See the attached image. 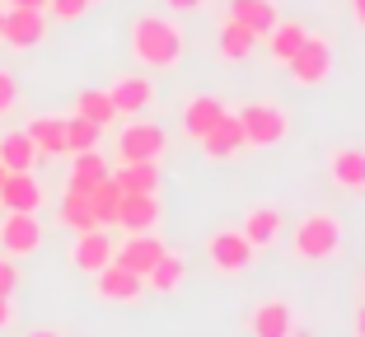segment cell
I'll return each instance as SVG.
<instances>
[{"mask_svg": "<svg viewBox=\"0 0 365 337\" xmlns=\"http://www.w3.org/2000/svg\"><path fill=\"white\" fill-rule=\"evenodd\" d=\"M131 56L145 71H173L182 61V28L169 14H136L131 19Z\"/></svg>", "mask_w": 365, "mask_h": 337, "instance_id": "cell-1", "label": "cell"}, {"mask_svg": "<svg viewBox=\"0 0 365 337\" xmlns=\"http://www.w3.org/2000/svg\"><path fill=\"white\" fill-rule=\"evenodd\" d=\"M342 220L333 211H309V216L295 225V239H290V253L295 262H333L342 253Z\"/></svg>", "mask_w": 365, "mask_h": 337, "instance_id": "cell-2", "label": "cell"}, {"mask_svg": "<svg viewBox=\"0 0 365 337\" xmlns=\"http://www.w3.org/2000/svg\"><path fill=\"white\" fill-rule=\"evenodd\" d=\"M235 118H239V131H244V145H253V150H267V145L286 141V131H290L286 108H277V103H267V98L244 103Z\"/></svg>", "mask_w": 365, "mask_h": 337, "instance_id": "cell-3", "label": "cell"}, {"mask_svg": "<svg viewBox=\"0 0 365 337\" xmlns=\"http://www.w3.org/2000/svg\"><path fill=\"white\" fill-rule=\"evenodd\" d=\"M169 150V136H164L160 122L131 118L127 127L118 131V164H136V160H160Z\"/></svg>", "mask_w": 365, "mask_h": 337, "instance_id": "cell-4", "label": "cell"}, {"mask_svg": "<svg viewBox=\"0 0 365 337\" xmlns=\"http://www.w3.org/2000/svg\"><path fill=\"white\" fill-rule=\"evenodd\" d=\"M253 258H258V249L239 234V229H215L211 239H206V262H211L220 276H239L253 267Z\"/></svg>", "mask_w": 365, "mask_h": 337, "instance_id": "cell-5", "label": "cell"}, {"mask_svg": "<svg viewBox=\"0 0 365 337\" xmlns=\"http://www.w3.org/2000/svg\"><path fill=\"white\" fill-rule=\"evenodd\" d=\"M333 76V43H328V38H304L300 43V52L290 56V80H295V85L300 89H314V85H323V80Z\"/></svg>", "mask_w": 365, "mask_h": 337, "instance_id": "cell-6", "label": "cell"}, {"mask_svg": "<svg viewBox=\"0 0 365 337\" xmlns=\"http://www.w3.org/2000/svg\"><path fill=\"white\" fill-rule=\"evenodd\" d=\"M0 249H5V258H29V253L43 249L38 216L33 211H5V220H0Z\"/></svg>", "mask_w": 365, "mask_h": 337, "instance_id": "cell-7", "label": "cell"}, {"mask_svg": "<svg viewBox=\"0 0 365 337\" xmlns=\"http://www.w3.org/2000/svg\"><path fill=\"white\" fill-rule=\"evenodd\" d=\"M160 220H164L160 192H122V202H118V229L122 234H150Z\"/></svg>", "mask_w": 365, "mask_h": 337, "instance_id": "cell-8", "label": "cell"}, {"mask_svg": "<svg viewBox=\"0 0 365 337\" xmlns=\"http://www.w3.org/2000/svg\"><path fill=\"white\" fill-rule=\"evenodd\" d=\"M94 295L108 300V305H136L140 295H145V281L136 272H127L122 262H108L94 272Z\"/></svg>", "mask_w": 365, "mask_h": 337, "instance_id": "cell-9", "label": "cell"}, {"mask_svg": "<svg viewBox=\"0 0 365 337\" xmlns=\"http://www.w3.org/2000/svg\"><path fill=\"white\" fill-rule=\"evenodd\" d=\"M164 253H169V249H164V239L150 229V234H127V239L113 249V262H122L127 272H136L140 281H145V272H150V267L164 258Z\"/></svg>", "mask_w": 365, "mask_h": 337, "instance_id": "cell-10", "label": "cell"}, {"mask_svg": "<svg viewBox=\"0 0 365 337\" xmlns=\"http://www.w3.org/2000/svg\"><path fill=\"white\" fill-rule=\"evenodd\" d=\"M47 38V14L43 10H5V28H0V43L14 47V52H29Z\"/></svg>", "mask_w": 365, "mask_h": 337, "instance_id": "cell-11", "label": "cell"}, {"mask_svg": "<svg viewBox=\"0 0 365 337\" xmlns=\"http://www.w3.org/2000/svg\"><path fill=\"white\" fill-rule=\"evenodd\" d=\"M113 234H108V225H98V229H85V234H76V244H71V267L76 272H89L94 276L98 267H108L113 262Z\"/></svg>", "mask_w": 365, "mask_h": 337, "instance_id": "cell-12", "label": "cell"}, {"mask_svg": "<svg viewBox=\"0 0 365 337\" xmlns=\"http://www.w3.org/2000/svg\"><path fill=\"white\" fill-rule=\"evenodd\" d=\"M225 118H230V108L215 94H192L182 103V136H187V141H202L206 131L220 127Z\"/></svg>", "mask_w": 365, "mask_h": 337, "instance_id": "cell-13", "label": "cell"}, {"mask_svg": "<svg viewBox=\"0 0 365 337\" xmlns=\"http://www.w3.org/2000/svg\"><path fill=\"white\" fill-rule=\"evenodd\" d=\"M328 178H333V187L361 197L365 192V150L361 145H337L328 155Z\"/></svg>", "mask_w": 365, "mask_h": 337, "instance_id": "cell-14", "label": "cell"}, {"mask_svg": "<svg viewBox=\"0 0 365 337\" xmlns=\"http://www.w3.org/2000/svg\"><path fill=\"white\" fill-rule=\"evenodd\" d=\"M108 98H113L118 118H136V113H145L155 103V85H150V76H118Z\"/></svg>", "mask_w": 365, "mask_h": 337, "instance_id": "cell-15", "label": "cell"}, {"mask_svg": "<svg viewBox=\"0 0 365 337\" xmlns=\"http://www.w3.org/2000/svg\"><path fill=\"white\" fill-rule=\"evenodd\" d=\"M295 309L286 300H262L253 314H248V337H290L295 333Z\"/></svg>", "mask_w": 365, "mask_h": 337, "instance_id": "cell-16", "label": "cell"}, {"mask_svg": "<svg viewBox=\"0 0 365 337\" xmlns=\"http://www.w3.org/2000/svg\"><path fill=\"white\" fill-rule=\"evenodd\" d=\"M47 202V187L38 183L33 174H5V183H0V207L5 211H43Z\"/></svg>", "mask_w": 365, "mask_h": 337, "instance_id": "cell-17", "label": "cell"}, {"mask_svg": "<svg viewBox=\"0 0 365 337\" xmlns=\"http://www.w3.org/2000/svg\"><path fill=\"white\" fill-rule=\"evenodd\" d=\"M113 183L122 192H160L164 174H160V160H136V164H118V169H108Z\"/></svg>", "mask_w": 365, "mask_h": 337, "instance_id": "cell-18", "label": "cell"}, {"mask_svg": "<svg viewBox=\"0 0 365 337\" xmlns=\"http://www.w3.org/2000/svg\"><path fill=\"white\" fill-rule=\"evenodd\" d=\"M262 38L258 33H248L244 24H235L225 14V19H220V28H215V52L225 56V61H248V56H253V47H258Z\"/></svg>", "mask_w": 365, "mask_h": 337, "instance_id": "cell-19", "label": "cell"}, {"mask_svg": "<svg viewBox=\"0 0 365 337\" xmlns=\"http://www.w3.org/2000/svg\"><path fill=\"white\" fill-rule=\"evenodd\" d=\"M304 38H309V28H304L300 19H277V28H272L262 43H267V56H272L277 66H290V56L300 52Z\"/></svg>", "mask_w": 365, "mask_h": 337, "instance_id": "cell-20", "label": "cell"}, {"mask_svg": "<svg viewBox=\"0 0 365 337\" xmlns=\"http://www.w3.org/2000/svg\"><path fill=\"white\" fill-rule=\"evenodd\" d=\"M197 145H202L211 160H235V155H244V131H239V118L230 113V118L220 122V127H211Z\"/></svg>", "mask_w": 365, "mask_h": 337, "instance_id": "cell-21", "label": "cell"}, {"mask_svg": "<svg viewBox=\"0 0 365 337\" xmlns=\"http://www.w3.org/2000/svg\"><path fill=\"white\" fill-rule=\"evenodd\" d=\"M98 178H108V160H103V150H80V155H71L66 192H89Z\"/></svg>", "mask_w": 365, "mask_h": 337, "instance_id": "cell-22", "label": "cell"}, {"mask_svg": "<svg viewBox=\"0 0 365 337\" xmlns=\"http://www.w3.org/2000/svg\"><path fill=\"white\" fill-rule=\"evenodd\" d=\"M230 19L244 24V28L258 33V38H267V33L277 28V5H272V0H230Z\"/></svg>", "mask_w": 365, "mask_h": 337, "instance_id": "cell-23", "label": "cell"}, {"mask_svg": "<svg viewBox=\"0 0 365 337\" xmlns=\"http://www.w3.org/2000/svg\"><path fill=\"white\" fill-rule=\"evenodd\" d=\"M182 281H187V262H182V253H173V249L155 262L150 272H145V291H150V295H173Z\"/></svg>", "mask_w": 365, "mask_h": 337, "instance_id": "cell-24", "label": "cell"}, {"mask_svg": "<svg viewBox=\"0 0 365 337\" xmlns=\"http://www.w3.org/2000/svg\"><path fill=\"white\" fill-rule=\"evenodd\" d=\"M24 131H29L33 150L43 155V160H56V155H66V118H33Z\"/></svg>", "mask_w": 365, "mask_h": 337, "instance_id": "cell-25", "label": "cell"}, {"mask_svg": "<svg viewBox=\"0 0 365 337\" xmlns=\"http://www.w3.org/2000/svg\"><path fill=\"white\" fill-rule=\"evenodd\" d=\"M253 249H267V244H277V234H281V211L277 207H253V211H244V229H239Z\"/></svg>", "mask_w": 365, "mask_h": 337, "instance_id": "cell-26", "label": "cell"}, {"mask_svg": "<svg viewBox=\"0 0 365 337\" xmlns=\"http://www.w3.org/2000/svg\"><path fill=\"white\" fill-rule=\"evenodd\" d=\"M0 164H5V174H33L38 150H33L29 131H5L0 136Z\"/></svg>", "mask_w": 365, "mask_h": 337, "instance_id": "cell-27", "label": "cell"}, {"mask_svg": "<svg viewBox=\"0 0 365 337\" xmlns=\"http://www.w3.org/2000/svg\"><path fill=\"white\" fill-rule=\"evenodd\" d=\"M56 216H61V225L71 229V234L98 229V216H94V207H89L85 192H61V207H56Z\"/></svg>", "mask_w": 365, "mask_h": 337, "instance_id": "cell-28", "label": "cell"}, {"mask_svg": "<svg viewBox=\"0 0 365 337\" xmlns=\"http://www.w3.org/2000/svg\"><path fill=\"white\" fill-rule=\"evenodd\" d=\"M89 207H94V216H98V225H118V202H122V187L113 183V174L108 178H98L94 187H89Z\"/></svg>", "mask_w": 365, "mask_h": 337, "instance_id": "cell-29", "label": "cell"}, {"mask_svg": "<svg viewBox=\"0 0 365 337\" xmlns=\"http://www.w3.org/2000/svg\"><path fill=\"white\" fill-rule=\"evenodd\" d=\"M76 118H89L94 127H113V122H118V108H113L108 89H85V94L76 98Z\"/></svg>", "mask_w": 365, "mask_h": 337, "instance_id": "cell-30", "label": "cell"}, {"mask_svg": "<svg viewBox=\"0 0 365 337\" xmlns=\"http://www.w3.org/2000/svg\"><path fill=\"white\" fill-rule=\"evenodd\" d=\"M98 136H103V127H94L89 118H66V155L98 150Z\"/></svg>", "mask_w": 365, "mask_h": 337, "instance_id": "cell-31", "label": "cell"}, {"mask_svg": "<svg viewBox=\"0 0 365 337\" xmlns=\"http://www.w3.org/2000/svg\"><path fill=\"white\" fill-rule=\"evenodd\" d=\"M89 5H94V0H47L43 10H47V14H52V19H61V24H76V19H80V14H85V10H89Z\"/></svg>", "mask_w": 365, "mask_h": 337, "instance_id": "cell-32", "label": "cell"}, {"mask_svg": "<svg viewBox=\"0 0 365 337\" xmlns=\"http://www.w3.org/2000/svg\"><path fill=\"white\" fill-rule=\"evenodd\" d=\"M14 98H19V85H14V76L5 71V66H0V118L14 108Z\"/></svg>", "mask_w": 365, "mask_h": 337, "instance_id": "cell-33", "label": "cell"}, {"mask_svg": "<svg viewBox=\"0 0 365 337\" xmlns=\"http://www.w3.org/2000/svg\"><path fill=\"white\" fill-rule=\"evenodd\" d=\"M19 291V267L10 258H0V295H14Z\"/></svg>", "mask_w": 365, "mask_h": 337, "instance_id": "cell-34", "label": "cell"}, {"mask_svg": "<svg viewBox=\"0 0 365 337\" xmlns=\"http://www.w3.org/2000/svg\"><path fill=\"white\" fill-rule=\"evenodd\" d=\"M10 323H14V300H10V295H0V333H5Z\"/></svg>", "mask_w": 365, "mask_h": 337, "instance_id": "cell-35", "label": "cell"}, {"mask_svg": "<svg viewBox=\"0 0 365 337\" xmlns=\"http://www.w3.org/2000/svg\"><path fill=\"white\" fill-rule=\"evenodd\" d=\"M351 333L365 337V295H361V305H356V314H351Z\"/></svg>", "mask_w": 365, "mask_h": 337, "instance_id": "cell-36", "label": "cell"}, {"mask_svg": "<svg viewBox=\"0 0 365 337\" xmlns=\"http://www.w3.org/2000/svg\"><path fill=\"white\" fill-rule=\"evenodd\" d=\"M47 0H10V10H43Z\"/></svg>", "mask_w": 365, "mask_h": 337, "instance_id": "cell-37", "label": "cell"}, {"mask_svg": "<svg viewBox=\"0 0 365 337\" xmlns=\"http://www.w3.org/2000/svg\"><path fill=\"white\" fill-rule=\"evenodd\" d=\"M346 5H351V19L365 28V0H346Z\"/></svg>", "mask_w": 365, "mask_h": 337, "instance_id": "cell-38", "label": "cell"}, {"mask_svg": "<svg viewBox=\"0 0 365 337\" xmlns=\"http://www.w3.org/2000/svg\"><path fill=\"white\" fill-rule=\"evenodd\" d=\"M169 10H178V14L182 10H202V0H169Z\"/></svg>", "mask_w": 365, "mask_h": 337, "instance_id": "cell-39", "label": "cell"}, {"mask_svg": "<svg viewBox=\"0 0 365 337\" xmlns=\"http://www.w3.org/2000/svg\"><path fill=\"white\" fill-rule=\"evenodd\" d=\"M29 337H66V333H61V328H33Z\"/></svg>", "mask_w": 365, "mask_h": 337, "instance_id": "cell-40", "label": "cell"}, {"mask_svg": "<svg viewBox=\"0 0 365 337\" xmlns=\"http://www.w3.org/2000/svg\"><path fill=\"white\" fill-rule=\"evenodd\" d=\"M290 337H314V333H309V328H300V323H295V333H290Z\"/></svg>", "mask_w": 365, "mask_h": 337, "instance_id": "cell-41", "label": "cell"}, {"mask_svg": "<svg viewBox=\"0 0 365 337\" xmlns=\"http://www.w3.org/2000/svg\"><path fill=\"white\" fill-rule=\"evenodd\" d=\"M0 28H5V5H0Z\"/></svg>", "mask_w": 365, "mask_h": 337, "instance_id": "cell-42", "label": "cell"}, {"mask_svg": "<svg viewBox=\"0 0 365 337\" xmlns=\"http://www.w3.org/2000/svg\"><path fill=\"white\" fill-rule=\"evenodd\" d=\"M0 183H5V164H0Z\"/></svg>", "mask_w": 365, "mask_h": 337, "instance_id": "cell-43", "label": "cell"}, {"mask_svg": "<svg viewBox=\"0 0 365 337\" xmlns=\"http://www.w3.org/2000/svg\"><path fill=\"white\" fill-rule=\"evenodd\" d=\"M361 295H365V276H361Z\"/></svg>", "mask_w": 365, "mask_h": 337, "instance_id": "cell-44", "label": "cell"}]
</instances>
